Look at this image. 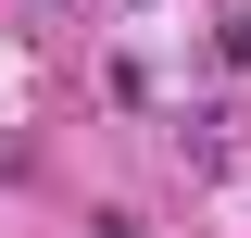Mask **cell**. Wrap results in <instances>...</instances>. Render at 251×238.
Listing matches in <instances>:
<instances>
[{
    "label": "cell",
    "instance_id": "obj_1",
    "mask_svg": "<svg viewBox=\"0 0 251 238\" xmlns=\"http://www.w3.org/2000/svg\"><path fill=\"white\" fill-rule=\"evenodd\" d=\"M239 63H251V13H239Z\"/></svg>",
    "mask_w": 251,
    "mask_h": 238
}]
</instances>
